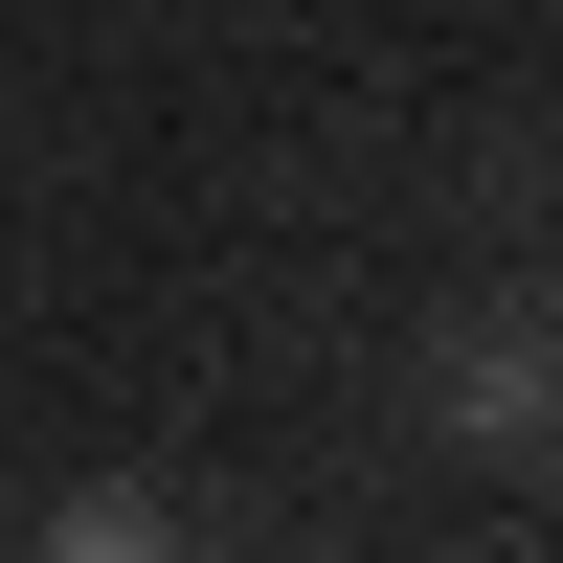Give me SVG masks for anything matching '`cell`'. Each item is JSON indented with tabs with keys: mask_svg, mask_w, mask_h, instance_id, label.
<instances>
[{
	"mask_svg": "<svg viewBox=\"0 0 563 563\" xmlns=\"http://www.w3.org/2000/svg\"><path fill=\"white\" fill-rule=\"evenodd\" d=\"M45 563H180V541H158V496H90V519H45Z\"/></svg>",
	"mask_w": 563,
	"mask_h": 563,
	"instance_id": "2",
	"label": "cell"
},
{
	"mask_svg": "<svg viewBox=\"0 0 563 563\" xmlns=\"http://www.w3.org/2000/svg\"><path fill=\"white\" fill-rule=\"evenodd\" d=\"M429 429L451 451H563V316H451V361H429Z\"/></svg>",
	"mask_w": 563,
	"mask_h": 563,
	"instance_id": "1",
	"label": "cell"
}]
</instances>
